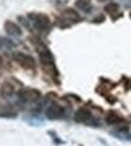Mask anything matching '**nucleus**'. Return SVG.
<instances>
[{
  "label": "nucleus",
  "mask_w": 131,
  "mask_h": 146,
  "mask_svg": "<svg viewBox=\"0 0 131 146\" xmlns=\"http://www.w3.org/2000/svg\"><path fill=\"white\" fill-rule=\"evenodd\" d=\"M28 17L34 23V27L40 32H46L50 29V19L43 13H29Z\"/></svg>",
  "instance_id": "nucleus-1"
},
{
  "label": "nucleus",
  "mask_w": 131,
  "mask_h": 146,
  "mask_svg": "<svg viewBox=\"0 0 131 146\" xmlns=\"http://www.w3.org/2000/svg\"><path fill=\"white\" fill-rule=\"evenodd\" d=\"M13 59L17 64H19L24 69H34L35 68V60L32 56H28L22 52H16L13 53Z\"/></svg>",
  "instance_id": "nucleus-2"
},
{
  "label": "nucleus",
  "mask_w": 131,
  "mask_h": 146,
  "mask_svg": "<svg viewBox=\"0 0 131 146\" xmlns=\"http://www.w3.org/2000/svg\"><path fill=\"white\" fill-rule=\"evenodd\" d=\"M45 115H46V117L50 119L61 118L64 116V109H63V106L58 105V104H51V105L46 108Z\"/></svg>",
  "instance_id": "nucleus-3"
},
{
  "label": "nucleus",
  "mask_w": 131,
  "mask_h": 146,
  "mask_svg": "<svg viewBox=\"0 0 131 146\" xmlns=\"http://www.w3.org/2000/svg\"><path fill=\"white\" fill-rule=\"evenodd\" d=\"M18 96H19L18 97L19 100L27 103V102H34L36 99H39L40 93H39V91L33 90V88H24V90H22L18 93Z\"/></svg>",
  "instance_id": "nucleus-4"
},
{
  "label": "nucleus",
  "mask_w": 131,
  "mask_h": 146,
  "mask_svg": "<svg viewBox=\"0 0 131 146\" xmlns=\"http://www.w3.org/2000/svg\"><path fill=\"white\" fill-rule=\"evenodd\" d=\"M4 28H5V32L11 36H21L22 35V29H21L15 22H12V21H6L4 24Z\"/></svg>",
  "instance_id": "nucleus-5"
},
{
  "label": "nucleus",
  "mask_w": 131,
  "mask_h": 146,
  "mask_svg": "<svg viewBox=\"0 0 131 146\" xmlns=\"http://www.w3.org/2000/svg\"><path fill=\"white\" fill-rule=\"evenodd\" d=\"M90 118H91V112L89 111V109H86V108H80L74 115V119L79 123L87 122Z\"/></svg>",
  "instance_id": "nucleus-6"
},
{
  "label": "nucleus",
  "mask_w": 131,
  "mask_h": 146,
  "mask_svg": "<svg viewBox=\"0 0 131 146\" xmlns=\"http://www.w3.org/2000/svg\"><path fill=\"white\" fill-rule=\"evenodd\" d=\"M15 93V86L12 85L11 82H4L1 87H0V94H1L4 98H9V97H11L12 94Z\"/></svg>",
  "instance_id": "nucleus-7"
},
{
  "label": "nucleus",
  "mask_w": 131,
  "mask_h": 146,
  "mask_svg": "<svg viewBox=\"0 0 131 146\" xmlns=\"http://www.w3.org/2000/svg\"><path fill=\"white\" fill-rule=\"evenodd\" d=\"M17 111L10 105H1L0 106V117H16Z\"/></svg>",
  "instance_id": "nucleus-8"
},
{
  "label": "nucleus",
  "mask_w": 131,
  "mask_h": 146,
  "mask_svg": "<svg viewBox=\"0 0 131 146\" xmlns=\"http://www.w3.org/2000/svg\"><path fill=\"white\" fill-rule=\"evenodd\" d=\"M62 16H63L66 19H68V21H75V22L80 21V16L77 13L75 10H73V9L64 10V11L62 12Z\"/></svg>",
  "instance_id": "nucleus-9"
},
{
  "label": "nucleus",
  "mask_w": 131,
  "mask_h": 146,
  "mask_svg": "<svg viewBox=\"0 0 131 146\" xmlns=\"http://www.w3.org/2000/svg\"><path fill=\"white\" fill-rule=\"evenodd\" d=\"M123 121V118L119 116L118 113H115L114 111H109L107 113V116H106V122L108 124H117L119 122H122Z\"/></svg>",
  "instance_id": "nucleus-10"
},
{
  "label": "nucleus",
  "mask_w": 131,
  "mask_h": 146,
  "mask_svg": "<svg viewBox=\"0 0 131 146\" xmlns=\"http://www.w3.org/2000/svg\"><path fill=\"white\" fill-rule=\"evenodd\" d=\"M75 6L78 9L83 10V11H86L89 12L91 9V4H90V0H77L75 1Z\"/></svg>",
  "instance_id": "nucleus-11"
},
{
  "label": "nucleus",
  "mask_w": 131,
  "mask_h": 146,
  "mask_svg": "<svg viewBox=\"0 0 131 146\" xmlns=\"http://www.w3.org/2000/svg\"><path fill=\"white\" fill-rule=\"evenodd\" d=\"M104 10H106V12L111 13V15H114L115 12H118L119 10V5L117 3H109L108 5L104 6Z\"/></svg>",
  "instance_id": "nucleus-12"
},
{
  "label": "nucleus",
  "mask_w": 131,
  "mask_h": 146,
  "mask_svg": "<svg viewBox=\"0 0 131 146\" xmlns=\"http://www.w3.org/2000/svg\"><path fill=\"white\" fill-rule=\"evenodd\" d=\"M10 47H12V44L10 42L9 40H6V39L0 38V50H4V48H10Z\"/></svg>",
  "instance_id": "nucleus-13"
},
{
  "label": "nucleus",
  "mask_w": 131,
  "mask_h": 146,
  "mask_svg": "<svg viewBox=\"0 0 131 146\" xmlns=\"http://www.w3.org/2000/svg\"><path fill=\"white\" fill-rule=\"evenodd\" d=\"M3 64H4V60H3V58H1V57H0V68L3 66Z\"/></svg>",
  "instance_id": "nucleus-14"
},
{
  "label": "nucleus",
  "mask_w": 131,
  "mask_h": 146,
  "mask_svg": "<svg viewBox=\"0 0 131 146\" xmlns=\"http://www.w3.org/2000/svg\"><path fill=\"white\" fill-rule=\"evenodd\" d=\"M99 1H104V0H99Z\"/></svg>",
  "instance_id": "nucleus-15"
}]
</instances>
